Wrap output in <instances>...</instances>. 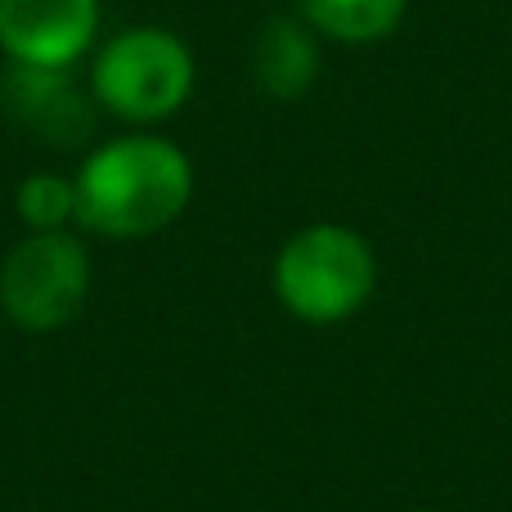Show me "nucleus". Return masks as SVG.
<instances>
[{
	"mask_svg": "<svg viewBox=\"0 0 512 512\" xmlns=\"http://www.w3.org/2000/svg\"><path fill=\"white\" fill-rule=\"evenodd\" d=\"M90 95L122 122H162L194 95V54L167 27H126L99 50Z\"/></svg>",
	"mask_w": 512,
	"mask_h": 512,
	"instance_id": "nucleus-3",
	"label": "nucleus"
},
{
	"mask_svg": "<svg viewBox=\"0 0 512 512\" xmlns=\"http://www.w3.org/2000/svg\"><path fill=\"white\" fill-rule=\"evenodd\" d=\"M5 99L36 135L50 144H81L95 126L86 90L72 81L68 68H27L14 63L5 77Z\"/></svg>",
	"mask_w": 512,
	"mask_h": 512,
	"instance_id": "nucleus-6",
	"label": "nucleus"
},
{
	"mask_svg": "<svg viewBox=\"0 0 512 512\" xmlns=\"http://www.w3.org/2000/svg\"><path fill=\"white\" fill-rule=\"evenodd\" d=\"M378 288V256L351 225H306L274 256V297L301 324H342Z\"/></svg>",
	"mask_w": 512,
	"mask_h": 512,
	"instance_id": "nucleus-2",
	"label": "nucleus"
},
{
	"mask_svg": "<svg viewBox=\"0 0 512 512\" xmlns=\"http://www.w3.org/2000/svg\"><path fill=\"white\" fill-rule=\"evenodd\" d=\"M418 512H427V508H418Z\"/></svg>",
	"mask_w": 512,
	"mask_h": 512,
	"instance_id": "nucleus-10",
	"label": "nucleus"
},
{
	"mask_svg": "<svg viewBox=\"0 0 512 512\" xmlns=\"http://www.w3.org/2000/svg\"><path fill=\"white\" fill-rule=\"evenodd\" d=\"M14 207L32 234L68 230V225L77 221V180L54 176V171H36V176H27L23 185H18Z\"/></svg>",
	"mask_w": 512,
	"mask_h": 512,
	"instance_id": "nucleus-9",
	"label": "nucleus"
},
{
	"mask_svg": "<svg viewBox=\"0 0 512 512\" xmlns=\"http://www.w3.org/2000/svg\"><path fill=\"white\" fill-rule=\"evenodd\" d=\"M90 297V252L77 234H27L0 265V310L23 333H59Z\"/></svg>",
	"mask_w": 512,
	"mask_h": 512,
	"instance_id": "nucleus-4",
	"label": "nucleus"
},
{
	"mask_svg": "<svg viewBox=\"0 0 512 512\" xmlns=\"http://www.w3.org/2000/svg\"><path fill=\"white\" fill-rule=\"evenodd\" d=\"M99 32V0H0V50L27 68H72Z\"/></svg>",
	"mask_w": 512,
	"mask_h": 512,
	"instance_id": "nucleus-5",
	"label": "nucleus"
},
{
	"mask_svg": "<svg viewBox=\"0 0 512 512\" xmlns=\"http://www.w3.org/2000/svg\"><path fill=\"white\" fill-rule=\"evenodd\" d=\"M409 0H297L301 23L342 45H373L391 36Z\"/></svg>",
	"mask_w": 512,
	"mask_h": 512,
	"instance_id": "nucleus-8",
	"label": "nucleus"
},
{
	"mask_svg": "<svg viewBox=\"0 0 512 512\" xmlns=\"http://www.w3.org/2000/svg\"><path fill=\"white\" fill-rule=\"evenodd\" d=\"M194 162L162 135H117L77 171V225L104 239H149L185 216Z\"/></svg>",
	"mask_w": 512,
	"mask_h": 512,
	"instance_id": "nucleus-1",
	"label": "nucleus"
},
{
	"mask_svg": "<svg viewBox=\"0 0 512 512\" xmlns=\"http://www.w3.org/2000/svg\"><path fill=\"white\" fill-rule=\"evenodd\" d=\"M256 77L274 99H301L319 77L315 27L301 18H270L256 36Z\"/></svg>",
	"mask_w": 512,
	"mask_h": 512,
	"instance_id": "nucleus-7",
	"label": "nucleus"
}]
</instances>
